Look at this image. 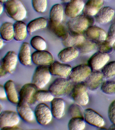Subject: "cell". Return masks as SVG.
<instances>
[{
  "mask_svg": "<svg viewBox=\"0 0 115 130\" xmlns=\"http://www.w3.org/2000/svg\"><path fill=\"white\" fill-rule=\"evenodd\" d=\"M4 8L8 15L16 21H22L27 15V10L21 0H9Z\"/></svg>",
  "mask_w": 115,
  "mask_h": 130,
  "instance_id": "6da1fadb",
  "label": "cell"
},
{
  "mask_svg": "<svg viewBox=\"0 0 115 130\" xmlns=\"http://www.w3.org/2000/svg\"><path fill=\"white\" fill-rule=\"evenodd\" d=\"M73 87V82L69 79L60 77L52 82L48 90L54 96L59 97L68 94Z\"/></svg>",
  "mask_w": 115,
  "mask_h": 130,
  "instance_id": "7a4b0ae2",
  "label": "cell"
},
{
  "mask_svg": "<svg viewBox=\"0 0 115 130\" xmlns=\"http://www.w3.org/2000/svg\"><path fill=\"white\" fill-rule=\"evenodd\" d=\"M90 16L79 15L72 18L67 23V26L70 32L81 34L85 32L89 27L92 21Z\"/></svg>",
  "mask_w": 115,
  "mask_h": 130,
  "instance_id": "3957f363",
  "label": "cell"
},
{
  "mask_svg": "<svg viewBox=\"0 0 115 130\" xmlns=\"http://www.w3.org/2000/svg\"><path fill=\"white\" fill-rule=\"evenodd\" d=\"M51 74L47 66H39L35 70L32 78V83L38 88L45 87L50 82Z\"/></svg>",
  "mask_w": 115,
  "mask_h": 130,
  "instance_id": "277c9868",
  "label": "cell"
},
{
  "mask_svg": "<svg viewBox=\"0 0 115 130\" xmlns=\"http://www.w3.org/2000/svg\"><path fill=\"white\" fill-rule=\"evenodd\" d=\"M88 88L85 83L83 82L77 83L73 87L72 91V96L78 104L84 106L88 104L89 97Z\"/></svg>",
  "mask_w": 115,
  "mask_h": 130,
  "instance_id": "5b68a950",
  "label": "cell"
},
{
  "mask_svg": "<svg viewBox=\"0 0 115 130\" xmlns=\"http://www.w3.org/2000/svg\"><path fill=\"white\" fill-rule=\"evenodd\" d=\"M92 71L88 64H81L73 68L68 78L73 83H80L87 79Z\"/></svg>",
  "mask_w": 115,
  "mask_h": 130,
  "instance_id": "8992f818",
  "label": "cell"
},
{
  "mask_svg": "<svg viewBox=\"0 0 115 130\" xmlns=\"http://www.w3.org/2000/svg\"><path fill=\"white\" fill-rule=\"evenodd\" d=\"M34 112L36 120L40 125H46L52 121L53 116L51 109L46 104H39L36 106Z\"/></svg>",
  "mask_w": 115,
  "mask_h": 130,
  "instance_id": "52a82bcc",
  "label": "cell"
},
{
  "mask_svg": "<svg viewBox=\"0 0 115 130\" xmlns=\"http://www.w3.org/2000/svg\"><path fill=\"white\" fill-rule=\"evenodd\" d=\"M20 117L18 112L12 110H5L0 115V128L17 126L19 123Z\"/></svg>",
  "mask_w": 115,
  "mask_h": 130,
  "instance_id": "ba28073f",
  "label": "cell"
},
{
  "mask_svg": "<svg viewBox=\"0 0 115 130\" xmlns=\"http://www.w3.org/2000/svg\"><path fill=\"white\" fill-rule=\"evenodd\" d=\"M34 63L39 66H50L54 62V56L50 52L45 50L36 51L32 54Z\"/></svg>",
  "mask_w": 115,
  "mask_h": 130,
  "instance_id": "9c48e42d",
  "label": "cell"
},
{
  "mask_svg": "<svg viewBox=\"0 0 115 130\" xmlns=\"http://www.w3.org/2000/svg\"><path fill=\"white\" fill-rule=\"evenodd\" d=\"M18 60V55L14 51H10L2 60L1 67L9 74H12L16 68Z\"/></svg>",
  "mask_w": 115,
  "mask_h": 130,
  "instance_id": "30bf717a",
  "label": "cell"
},
{
  "mask_svg": "<svg viewBox=\"0 0 115 130\" xmlns=\"http://www.w3.org/2000/svg\"><path fill=\"white\" fill-rule=\"evenodd\" d=\"M109 59L110 56L108 54L98 52L89 59L88 64L93 71H98L107 63Z\"/></svg>",
  "mask_w": 115,
  "mask_h": 130,
  "instance_id": "8fae6325",
  "label": "cell"
},
{
  "mask_svg": "<svg viewBox=\"0 0 115 130\" xmlns=\"http://www.w3.org/2000/svg\"><path fill=\"white\" fill-rule=\"evenodd\" d=\"M51 75L67 78L69 77L72 70V67L68 64L55 61L49 67Z\"/></svg>",
  "mask_w": 115,
  "mask_h": 130,
  "instance_id": "7c38bea8",
  "label": "cell"
},
{
  "mask_svg": "<svg viewBox=\"0 0 115 130\" xmlns=\"http://www.w3.org/2000/svg\"><path fill=\"white\" fill-rule=\"evenodd\" d=\"M84 118L86 122L95 127L100 128L105 124L103 117L91 108H87L84 110Z\"/></svg>",
  "mask_w": 115,
  "mask_h": 130,
  "instance_id": "4fadbf2b",
  "label": "cell"
},
{
  "mask_svg": "<svg viewBox=\"0 0 115 130\" xmlns=\"http://www.w3.org/2000/svg\"><path fill=\"white\" fill-rule=\"evenodd\" d=\"M37 87L33 83H27L22 87L19 92L20 99L25 101L29 104H32L36 101L35 94Z\"/></svg>",
  "mask_w": 115,
  "mask_h": 130,
  "instance_id": "5bb4252c",
  "label": "cell"
},
{
  "mask_svg": "<svg viewBox=\"0 0 115 130\" xmlns=\"http://www.w3.org/2000/svg\"><path fill=\"white\" fill-rule=\"evenodd\" d=\"M85 33L89 39L97 44L103 42L106 39L107 35L105 31L98 26H90Z\"/></svg>",
  "mask_w": 115,
  "mask_h": 130,
  "instance_id": "9a60e30c",
  "label": "cell"
},
{
  "mask_svg": "<svg viewBox=\"0 0 115 130\" xmlns=\"http://www.w3.org/2000/svg\"><path fill=\"white\" fill-rule=\"evenodd\" d=\"M85 5L83 0H72L65 6V14L71 18H75L83 11Z\"/></svg>",
  "mask_w": 115,
  "mask_h": 130,
  "instance_id": "2e32d148",
  "label": "cell"
},
{
  "mask_svg": "<svg viewBox=\"0 0 115 130\" xmlns=\"http://www.w3.org/2000/svg\"><path fill=\"white\" fill-rule=\"evenodd\" d=\"M17 107V112L20 117L28 122L33 121L35 117V112L29 103L25 101L19 100Z\"/></svg>",
  "mask_w": 115,
  "mask_h": 130,
  "instance_id": "e0dca14e",
  "label": "cell"
},
{
  "mask_svg": "<svg viewBox=\"0 0 115 130\" xmlns=\"http://www.w3.org/2000/svg\"><path fill=\"white\" fill-rule=\"evenodd\" d=\"M104 77L102 72L99 71L92 72L86 80L85 83L88 88L91 91H96L102 84Z\"/></svg>",
  "mask_w": 115,
  "mask_h": 130,
  "instance_id": "ac0fdd59",
  "label": "cell"
},
{
  "mask_svg": "<svg viewBox=\"0 0 115 130\" xmlns=\"http://www.w3.org/2000/svg\"><path fill=\"white\" fill-rule=\"evenodd\" d=\"M80 52L75 47H68L60 51L58 57L60 61L68 63L74 60L78 57Z\"/></svg>",
  "mask_w": 115,
  "mask_h": 130,
  "instance_id": "d6986e66",
  "label": "cell"
},
{
  "mask_svg": "<svg viewBox=\"0 0 115 130\" xmlns=\"http://www.w3.org/2000/svg\"><path fill=\"white\" fill-rule=\"evenodd\" d=\"M115 15V11L109 6L102 8L95 15L96 21L100 24H105L112 20Z\"/></svg>",
  "mask_w": 115,
  "mask_h": 130,
  "instance_id": "ffe728a7",
  "label": "cell"
},
{
  "mask_svg": "<svg viewBox=\"0 0 115 130\" xmlns=\"http://www.w3.org/2000/svg\"><path fill=\"white\" fill-rule=\"evenodd\" d=\"M103 0H88L85 5L83 12L88 16H95L103 8Z\"/></svg>",
  "mask_w": 115,
  "mask_h": 130,
  "instance_id": "44dd1931",
  "label": "cell"
},
{
  "mask_svg": "<svg viewBox=\"0 0 115 130\" xmlns=\"http://www.w3.org/2000/svg\"><path fill=\"white\" fill-rule=\"evenodd\" d=\"M18 59L22 64L25 66L31 65L32 54L30 45L28 43L24 42L22 44L18 55Z\"/></svg>",
  "mask_w": 115,
  "mask_h": 130,
  "instance_id": "7402d4cb",
  "label": "cell"
},
{
  "mask_svg": "<svg viewBox=\"0 0 115 130\" xmlns=\"http://www.w3.org/2000/svg\"><path fill=\"white\" fill-rule=\"evenodd\" d=\"M51 102V109L53 117L57 119H61L65 110V102L64 100L60 98H56Z\"/></svg>",
  "mask_w": 115,
  "mask_h": 130,
  "instance_id": "603a6c76",
  "label": "cell"
},
{
  "mask_svg": "<svg viewBox=\"0 0 115 130\" xmlns=\"http://www.w3.org/2000/svg\"><path fill=\"white\" fill-rule=\"evenodd\" d=\"M4 86L9 101L14 104H17L20 100L19 95L18 94L14 82L12 80H8Z\"/></svg>",
  "mask_w": 115,
  "mask_h": 130,
  "instance_id": "cb8c5ba5",
  "label": "cell"
},
{
  "mask_svg": "<svg viewBox=\"0 0 115 130\" xmlns=\"http://www.w3.org/2000/svg\"><path fill=\"white\" fill-rule=\"evenodd\" d=\"M14 39L18 41H22L27 38L28 34L27 25L22 21H18L14 24Z\"/></svg>",
  "mask_w": 115,
  "mask_h": 130,
  "instance_id": "d4e9b609",
  "label": "cell"
},
{
  "mask_svg": "<svg viewBox=\"0 0 115 130\" xmlns=\"http://www.w3.org/2000/svg\"><path fill=\"white\" fill-rule=\"evenodd\" d=\"M64 9L60 4L53 5L50 12V22L54 24L62 23L63 17Z\"/></svg>",
  "mask_w": 115,
  "mask_h": 130,
  "instance_id": "484cf974",
  "label": "cell"
},
{
  "mask_svg": "<svg viewBox=\"0 0 115 130\" xmlns=\"http://www.w3.org/2000/svg\"><path fill=\"white\" fill-rule=\"evenodd\" d=\"M84 37L81 34L70 32L64 39H62L63 45L66 47H77L85 39Z\"/></svg>",
  "mask_w": 115,
  "mask_h": 130,
  "instance_id": "4316f807",
  "label": "cell"
},
{
  "mask_svg": "<svg viewBox=\"0 0 115 130\" xmlns=\"http://www.w3.org/2000/svg\"><path fill=\"white\" fill-rule=\"evenodd\" d=\"M48 24L47 19L40 17L32 20L27 25L28 33L32 35L34 32L40 29H44Z\"/></svg>",
  "mask_w": 115,
  "mask_h": 130,
  "instance_id": "83f0119b",
  "label": "cell"
},
{
  "mask_svg": "<svg viewBox=\"0 0 115 130\" xmlns=\"http://www.w3.org/2000/svg\"><path fill=\"white\" fill-rule=\"evenodd\" d=\"M1 37L7 41H11L14 39V24L6 22L3 23L0 28Z\"/></svg>",
  "mask_w": 115,
  "mask_h": 130,
  "instance_id": "f1b7e54d",
  "label": "cell"
},
{
  "mask_svg": "<svg viewBox=\"0 0 115 130\" xmlns=\"http://www.w3.org/2000/svg\"><path fill=\"white\" fill-rule=\"evenodd\" d=\"M49 27L55 35L62 39L65 38L69 33L67 27L62 22L59 24H54L50 21Z\"/></svg>",
  "mask_w": 115,
  "mask_h": 130,
  "instance_id": "f546056e",
  "label": "cell"
},
{
  "mask_svg": "<svg viewBox=\"0 0 115 130\" xmlns=\"http://www.w3.org/2000/svg\"><path fill=\"white\" fill-rule=\"evenodd\" d=\"M76 47L81 54H88L93 52L97 49V45L92 41L85 39Z\"/></svg>",
  "mask_w": 115,
  "mask_h": 130,
  "instance_id": "4dcf8cb0",
  "label": "cell"
},
{
  "mask_svg": "<svg viewBox=\"0 0 115 130\" xmlns=\"http://www.w3.org/2000/svg\"><path fill=\"white\" fill-rule=\"evenodd\" d=\"M85 121L84 117H75L70 120L68 127L70 130H83L85 127Z\"/></svg>",
  "mask_w": 115,
  "mask_h": 130,
  "instance_id": "1f68e13d",
  "label": "cell"
},
{
  "mask_svg": "<svg viewBox=\"0 0 115 130\" xmlns=\"http://www.w3.org/2000/svg\"><path fill=\"white\" fill-rule=\"evenodd\" d=\"M30 43L31 46L37 51L45 50L47 48L46 41L39 36H36L32 38Z\"/></svg>",
  "mask_w": 115,
  "mask_h": 130,
  "instance_id": "d6a6232c",
  "label": "cell"
},
{
  "mask_svg": "<svg viewBox=\"0 0 115 130\" xmlns=\"http://www.w3.org/2000/svg\"><path fill=\"white\" fill-rule=\"evenodd\" d=\"M101 72L105 79H110L115 77V61L107 63L102 68Z\"/></svg>",
  "mask_w": 115,
  "mask_h": 130,
  "instance_id": "836d02e7",
  "label": "cell"
},
{
  "mask_svg": "<svg viewBox=\"0 0 115 130\" xmlns=\"http://www.w3.org/2000/svg\"><path fill=\"white\" fill-rule=\"evenodd\" d=\"M54 97L49 90H38L35 95L36 100L40 102H51L54 99Z\"/></svg>",
  "mask_w": 115,
  "mask_h": 130,
  "instance_id": "e575fe53",
  "label": "cell"
},
{
  "mask_svg": "<svg viewBox=\"0 0 115 130\" xmlns=\"http://www.w3.org/2000/svg\"><path fill=\"white\" fill-rule=\"evenodd\" d=\"M32 4L35 11L38 13H43L47 9L48 0H32Z\"/></svg>",
  "mask_w": 115,
  "mask_h": 130,
  "instance_id": "d590c367",
  "label": "cell"
},
{
  "mask_svg": "<svg viewBox=\"0 0 115 130\" xmlns=\"http://www.w3.org/2000/svg\"><path fill=\"white\" fill-rule=\"evenodd\" d=\"M101 89L105 94H115V81H108L104 82L102 84Z\"/></svg>",
  "mask_w": 115,
  "mask_h": 130,
  "instance_id": "8d00e7d4",
  "label": "cell"
},
{
  "mask_svg": "<svg viewBox=\"0 0 115 130\" xmlns=\"http://www.w3.org/2000/svg\"><path fill=\"white\" fill-rule=\"evenodd\" d=\"M97 50L98 52L108 54L112 52L113 49L112 46L105 41L103 42L97 44Z\"/></svg>",
  "mask_w": 115,
  "mask_h": 130,
  "instance_id": "74e56055",
  "label": "cell"
},
{
  "mask_svg": "<svg viewBox=\"0 0 115 130\" xmlns=\"http://www.w3.org/2000/svg\"><path fill=\"white\" fill-rule=\"evenodd\" d=\"M68 112L72 118L75 117H84L80 107L78 104H73L71 105L68 109Z\"/></svg>",
  "mask_w": 115,
  "mask_h": 130,
  "instance_id": "f35d334b",
  "label": "cell"
},
{
  "mask_svg": "<svg viewBox=\"0 0 115 130\" xmlns=\"http://www.w3.org/2000/svg\"><path fill=\"white\" fill-rule=\"evenodd\" d=\"M106 41L112 46L115 42V24H112L110 26Z\"/></svg>",
  "mask_w": 115,
  "mask_h": 130,
  "instance_id": "ab89813d",
  "label": "cell"
},
{
  "mask_svg": "<svg viewBox=\"0 0 115 130\" xmlns=\"http://www.w3.org/2000/svg\"><path fill=\"white\" fill-rule=\"evenodd\" d=\"M108 116L112 123H115V100L113 101L109 107Z\"/></svg>",
  "mask_w": 115,
  "mask_h": 130,
  "instance_id": "60d3db41",
  "label": "cell"
},
{
  "mask_svg": "<svg viewBox=\"0 0 115 130\" xmlns=\"http://www.w3.org/2000/svg\"><path fill=\"white\" fill-rule=\"evenodd\" d=\"M7 97L6 92L4 86L1 85L0 86V98L1 99L5 98Z\"/></svg>",
  "mask_w": 115,
  "mask_h": 130,
  "instance_id": "b9f144b4",
  "label": "cell"
},
{
  "mask_svg": "<svg viewBox=\"0 0 115 130\" xmlns=\"http://www.w3.org/2000/svg\"><path fill=\"white\" fill-rule=\"evenodd\" d=\"M22 128L20 127L17 126H11L9 127H6L3 128L1 130H21Z\"/></svg>",
  "mask_w": 115,
  "mask_h": 130,
  "instance_id": "7bdbcfd3",
  "label": "cell"
},
{
  "mask_svg": "<svg viewBox=\"0 0 115 130\" xmlns=\"http://www.w3.org/2000/svg\"><path fill=\"white\" fill-rule=\"evenodd\" d=\"M4 40L2 38V37H1L0 39V48L2 49V48L3 47L4 45Z\"/></svg>",
  "mask_w": 115,
  "mask_h": 130,
  "instance_id": "ee69618b",
  "label": "cell"
},
{
  "mask_svg": "<svg viewBox=\"0 0 115 130\" xmlns=\"http://www.w3.org/2000/svg\"><path fill=\"white\" fill-rule=\"evenodd\" d=\"M4 9V6L2 4V3H1V4H0V15H1L2 13L3 12Z\"/></svg>",
  "mask_w": 115,
  "mask_h": 130,
  "instance_id": "f6af8a7d",
  "label": "cell"
},
{
  "mask_svg": "<svg viewBox=\"0 0 115 130\" xmlns=\"http://www.w3.org/2000/svg\"><path fill=\"white\" fill-rule=\"evenodd\" d=\"M108 129L111 130H115V123H113L109 127Z\"/></svg>",
  "mask_w": 115,
  "mask_h": 130,
  "instance_id": "bcb514c9",
  "label": "cell"
},
{
  "mask_svg": "<svg viewBox=\"0 0 115 130\" xmlns=\"http://www.w3.org/2000/svg\"><path fill=\"white\" fill-rule=\"evenodd\" d=\"M62 2L64 3H68V2H70L72 0H61Z\"/></svg>",
  "mask_w": 115,
  "mask_h": 130,
  "instance_id": "7dc6e473",
  "label": "cell"
},
{
  "mask_svg": "<svg viewBox=\"0 0 115 130\" xmlns=\"http://www.w3.org/2000/svg\"><path fill=\"white\" fill-rule=\"evenodd\" d=\"M8 1L9 0H0L1 3H5Z\"/></svg>",
  "mask_w": 115,
  "mask_h": 130,
  "instance_id": "c3c4849f",
  "label": "cell"
},
{
  "mask_svg": "<svg viewBox=\"0 0 115 130\" xmlns=\"http://www.w3.org/2000/svg\"><path fill=\"white\" fill-rule=\"evenodd\" d=\"M112 47L113 49H114L115 51V42L112 45Z\"/></svg>",
  "mask_w": 115,
  "mask_h": 130,
  "instance_id": "681fc988",
  "label": "cell"
}]
</instances>
